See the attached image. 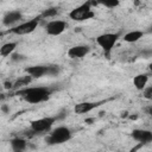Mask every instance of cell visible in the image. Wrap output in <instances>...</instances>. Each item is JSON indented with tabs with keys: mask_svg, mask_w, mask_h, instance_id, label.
I'll use <instances>...</instances> for the list:
<instances>
[{
	"mask_svg": "<svg viewBox=\"0 0 152 152\" xmlns=\"http://www.w3.org/2000/svg\"><path fill=\"white\" fill-rule=\"evenodd\" d=\"M24 97L25 101L28 103H40L49 100L51 95V89L45 87H24L15 93Z\"/></svg>",
	"mask_w": 152,
	"mask_h": 152,
	"instance_id": "1",
	"label": "cell"
},
{
	"mask_svg": "<svg viewBox=\"0 0 152 152\" xmlns=\"http://www.w3.org/2000/svg\"><path fill=\"white\" fill-rule=\"evenodd\" d=\"M72 133L70 131V128L65 127V126H59L57 128H55L46 138L45 141L49 145H59L63 142H66L71 139Z\"/></svg>",
	"mask_w": 152,
	"mask_h": 152,
	"instance_id": "2",
	"label": "cell"
},
{
	"mask_svg": "<svg viewBox=\"0 0 152 152\" xmlns=\"http://www.w3.org/2000/svg\"><path fill=\"white\" fill-rule=\"evenodd\" d=\"M69 17H70V19H72L75 21H84V20L91 19L94 17V12L91 10L90 1L84 2V4L75 7L74 10H71L69 13Z\"/></svg>",
	"mask_w": 152,
	"mask_h": 152,
	"instance_id": "3",
	"label": "cell"
},
{
	"mask_svg": "<svg viewBox=\"0 0 152 152\" xmlns=\"http://www.w3.org/2000/svg\"><path fill=\"white\" fill-rule=\"evenodd\" d=\"M58 68L56 65H32L25 69V72L32 78H40L45 75L55 76L58 74Z\"/></svg>",
	"mask_w": 152,
	"mask_h": 152,
	"instance_id": "4",
	"label": "cell"
},
{
	"mask_svg": "<svg viewBox=\"0 0 152 152\" xmlns=\"http://www.w3.org/2000/svg\"><path fill=\"white\" fill-rule=\"evenodd\" d=\"M119 37H120L119 33H102L96 37V43L104 52L109 53L114 48L115 43L118 42Z\"/></svg>",
	"mask_w": 152,
	"mask_h": 152,
	"instance_id": "5",
	"label": "cell"
},
{
	"mask_svg": "<svg viewBox=\"0 0 152 152\" xmlns=\"http://www.w3.org/2000/svg\"><path fill=\"white\" fill-rule=\"evenodd\" d=\"M38 24H39V17L33 18L31 20H27V21H24V23H21L19 25L13 26L11 28V32L14 33V34H18V36L28 34V33H32L38 27Z\"/></svg>",
	"mask_w": 152,
	"mask_h": 152,
	"instance_id": "6",
	"label": "cell"
},
{
	"mask_svg": "<svg viewBox=\"0 0 152 152\" xmlns=\"http://www.w3.org/2000/svg\"><path fill=\"white\" fill-rule=\"evenodd\" d=\"M57 120V118L55 116H45V118H40L37 120L31 121L30 124V128L32 132L34 133H42V132H46L51 128V126L55 124V121Z\"/></svg>",
	"mask_w": 152,
	"mask_h": 152,
	"instance_id": "7",
	"label": "cell"
},
{
	"mask_svg": "<svg viewBox=\"0 0 152 152\" xmlns=\"http://www.w3.org/2000/svg\"><path fill=\"white\" fill-rule=\"evenodd\" d=\"M66 27L68 24L63 20H51L45 25V31L49 36H59L65 31Z\"/></svg>",
	"mask_w": 152,
	"mask_h": 152,
	"instance_id": "8",
	"label": "cell"
},
{
	"mask_svg": "<svg viewBox=\"0 0 152 152\" xmlns=\"http://www.w3.org/2000/svg\"><path fill=\"white\" fill-rule=\"evenodd\" d=\"M90 52V46L80 44V45H74L68 50V56L70 58H82L87 56Z\"/></svg>",
	"mask_w": 152,
	"mask_h": 152,
	"instance_id": "9",
	"label": "cell"
},
{
	"mask_svg": "<svg viewBox=\"0 0 152 152\" xmlns=\"http://www.w3.org/2000/svg\"><path fill=\"white\" fill-rule=\"evenodd\" d=\"M132 138L140 142V144H147V142H151L152 141V132L148 131V129H133L132 133H131Z\"/></svg>",
	"mask_w": 152,
	"mask_h": 152,
	"instance_id": "10",
	"label": "cell"
},
{
	"mask_svg": "<svg viewBox=\"0 0 152 152\" xmlns=\"http://www.w3.org/2000/svg\"><path fill=\"white\" fill-rule=\"evenodd\" d=\"M21 18H23L21 12H19V11H10L4 15L2 24L5 26L10 27V26H13L14 24H17L19 20H21Z\"/></svg>",
	"mask_w": 152,
	"mask_h": 152,
	"instance_id": "11",
	"label": "cell"
},
{
	"mask_svg": "<svg viewBox=\"0 0 152 152\" xmlns=\"http://www.w3.org/2000/svg\"><path fill=\"white\" fill-rule=\"evenodd\" d=\"M100 106V102H80V103H76L75 107H74V112L76 114H87L89 112H91L93 109H95L96 107Z\"/></svg>",
	"mask_w": 152,
	"mask_h": 152,
	"instance_id": "12",
	"label": "cell"
},
{
	"mask_svg": "<svg viewBox=\"0 0 152 152\" xmlns=\"http://www.w3.org/2000/svg\"><path fill=\"white\" fill-rule=\"evenodd\" d=\"M148 82V75L147 74H139L133 77V86L138 90H142Z\"/></svg>",
	"mask_w": 152,
	"mask_h": 152,
	"instance_id": "13",
	"label": "cell"
},
{
	"mask_svg": "<svg viewBox=\"0 0 152 152\" xmlns=\"http://www.w3.org/2000/svg\"><path fill=\"white\" fill-rule=\"evenodd\" d=\"M11 147H12V150L13 151H15V152H20V151H24V150H26V147H27V141L25 140V139H23V138H13L12 140H11Z\"/></svg>",
	"mask_w": 152,
	"mask_h": 152,
	"instance_id": "14",
	"label": "cell"
},
{
	"mask_svg": "<svg viewBox=\"0 0 152 152\" xmlns=\"http://www.w3.org/2000/svg\"><path fill=\"white\" fill-rule=\"evenodd\" d=\"M142 36H144V32H142V31L134 30V31H129V32L125 33V34H124V40H125L126 43H135V42H138Z\"/></svg>",
	"mask_w": 152,
	"mask_h": 152,
	"instance_id": "15",
	"label": "cell"
},
{
	"mask_svg": "<svg viewBox=\"0 0 152 152\" xmlns=\"http://www.w3.org/2000/svg\"><path fill=\"white\" fill-rule=\"evenodd\" d=\"M17 48V43L15 42H8V43H5L0 46V55L2 57H7V56H11V53L14 52Z\"/></svg>",
	"mask_w": 152,
	"mask_h": 152,
	"instance_id": "16",
	"label": "cell"
},
{
	"mask_svg": "<svg viewBox=\"0 0 152 152\" xmlns=\"http://www.w3.org/2000/svg\"><path fill=\"white\" fill-rule=\"evenodd\" d=\"M31 81H32V77H31L30 75H27V76H23V77L18 78V80L13 83V88H15V89L19 88V89H20V88L27 87L28 83H31Z\"/></svg>",
	"mask_w": 152,
	"mask_h": 152,
	"instance_id": "17",
	"label": "cell"
},
{
	"mask_svg": "<svg viewBox=\"0 0 152 152\" xmlns=\"http://www.w3.org/2000/svg\"><path fill=\"white\" fill-rule=\"evenodd\" d=\"M95 4L97 5H101V6H104V7H108V8H114V7H118L120 1L119 0H94Z\"/></svg>",
	"mask_w": 152,
	"mask_h": 152,
	"instance_id": "18",
	"label": "cell"
},
{
	"mask_svg": "<svg viewBox=\"0 0 152 152\" xmlns=\"http://www.w3.org/2000/svg\"><path fill=\"white\" fill-rule=\"evenodd\" d=\"M57 13H58V8H56V7H49L48 10H45L42 13V17H44V18H52V17L57 15Z\"/></svg>",
	"mask_w": 152,
	"mask_h": 152,
	"instance_id": "19",
	"label": "cell"
},
{
	"mask_svg": "<svg viewBox=\"0 0 152 152\" xmlns=\"http://www.w3.org/2000/svg\"><path fill=\"white\" fill-rule=\"evenodd\" d=\"M142 96L146 99V100H151L152 99V87L148 86V87H145L142 89Z\"/></svg>",
	"mask_w": 152,
	"mask_h": 152,
	"instance_id": "20",
	"label": "cell"
},
{
	"mask_svg": "<svg viewBox=\"0 0 152 152\" xmlns=\"http://www.w3.org/2000/svg\"><path fill=\"white\" fill-rule=\"evenodd\" d=\"M11 59L12 61H23L24 59V56L20 55V53H11Z\"/></svg>",
	"mask_w": 152,
	"mask_h": 152,
	"instance_id": "21",
	"label": "cell"
},
{
	"mask_svg": "<svg viewBox=\"0 0 152 152\" xmlns=\"http://www.w3.org/2000/svg\"><path fill=\"white\" fill-rule=\"evenodd\" d=\"M1 110L5 112V113H8V112H10V108H8L6 104H2V106H1Z\"/></svg>",
	"mask_w": 152,
	"mask_h": 152,
	"instance_id": "22",
	"label": "cell"
},
{
	"mask_svg": "<svg viewBox=\"0 0 152 152\" xmlns=\"http://www.w3.org/2000/svg\"><path fill=\"white\" fill-rule=\"evenodd\" d=\"M5 88H6V89L13 88V83H12V82H6V83H5Z\"/></svg>",
	"mask_w": 152,
	"mask_h": 152,
	"instance_id": "23",
	"label": "cell"
}]
</instances>
